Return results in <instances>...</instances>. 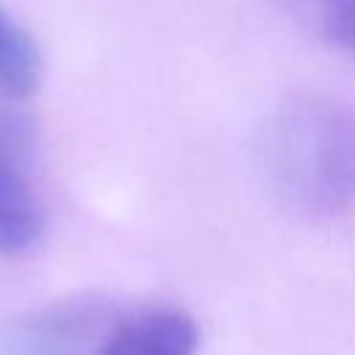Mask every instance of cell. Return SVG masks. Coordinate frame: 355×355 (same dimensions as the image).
<instances>
[{
    "mask_svg": "<svg viewBox=\"0 0 355 355\" xmlns=\"http://www.w3.org/2000/svg\"><path fill=\"white\" fill-rule=\"evenodd\" d=\"M261 164L277 200L305 219L355 205V108L330 94L280 103L261 130Z\"/></svg>",
    "mask_w": 355,
    "mask_h": 355,
    "instance_id": "6da1fadb",
    "label": "cell"
},
{
    "mask_svg": "<svg viewBox=\"0 0 355 355\" xmlns=\"http://www.w3.org/2000/svg\"><path fill=\"white\" fill-rule=\"evenodd\" d=\"M128 302L75 294L0 316V355H103Z\"/></svg>",
    "mask_w": 355,
    "mask_h": 355,
    "instance_id": "7a4b0ae2",
    "label": "cell"
},
{
    "mask_svg": "<svg viewBox=\"0 0 355 355\" xmlns=\"http://www.w3.org/2000/svg\"><path fill=\"white\" fill-rule=\"evenodd\" d=\"M36 128L0 103V255L33 250L44 233V202L33 178Z\"/></svg>",
    "mask_w": 355,
    "mask_h": 355,
    "instance_id": "3957f363",
    "label": "cell"
},
{
    "mask_svg": "<svg viewBox=\"0 0 355 355\" xmlns=\"http://www.w3.org/2000/svg\"><path fill=\"white\" fill-rule=\"evenodd\" d=\"M200 330L191 313L175 305H125L103 355H197Z\"/></svg>",
    "mask_w": 355,
    "mask_h": 355,
    "instance_id": "277c9868",
    "label": "cell"
},
{
    "mask_svg": "<svg viewBox=\"0 0 355 355\" xmlns=\"http://www.w3.org/2000/svg\"><path fill=\"white\" fill-rule=\"evenodd\" d=\"M42 78V55L28 28L0 3V103L31 97Z\"/></svg>",
    "mask_w": 355,
    "mask_h": 355,
    "instance_id": "5b68a950",
    "label": "cell"
},
{
    "mask_svg": "<svg viewBox=\"0 0 355 355\" xmlns=\"http://www.w3.org/2000/svg\"><path fill=\"white\" fill-rule=\"evenodd\" d=\"M286 6L324 44L355 50V0H286Z\"/></svg>",
    "mask_w": 355,
    "mask_h": 355,
    "instance_id": "8992f818",
    "label": "cell"
}]
</instances>
